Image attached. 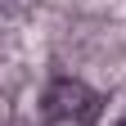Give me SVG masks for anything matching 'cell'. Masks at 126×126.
I'll return each mask as SVG.
<instances>
[{"label": "cell", "mask_w": 126, "mask_h": 126, "mask_svg": "<svg viewBox=\"0 0 126 126\" xmlns=\"http://www.w3.org/2000/svg\"><path fill=\"white\" fill-rule=\"evenodd\" d=\"M117 126H126V117H122V122H117Z\"/></svg>", "instance_id": "7a4b0ae2"}, {"label": "cell", "mask_w": 126, "mask_h": 126, "mask_svg": "<svg viewBox=\"0 0 126 126\" xmlns=\"http://www.w3.org/2000/svg\"><path fill=\"white\" fill-rule=\"evenodd\" d=\"M45 108L54 117H72V122H94L99 117V94L81 81H54L45 90Z\"/></svg>", "instance_id": "6da1fadb"}]
</instances>
